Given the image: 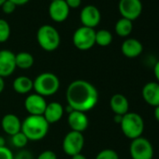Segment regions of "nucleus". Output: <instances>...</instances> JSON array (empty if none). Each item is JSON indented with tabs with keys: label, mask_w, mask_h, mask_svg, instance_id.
<instances>
[{
	"label": "nucleus",
	"mask_w": 159,
	"mask_h": 159,
	"mask_svg": "<svg viewBox=\"0 0 159 159\" xmlns=\"http://www.w3.org/2000/svg\"><path fill=\"white\" fill-rule=\"evenodd\" d=\"M98 91L89 82L76 80L69 84L66 91L67 105L74 111L86 112L93 110L98 102Z\"/></svg>",
	"instance_id": "f257e3e1"
},
{
	"label": "nucleus",
	"mask_w": 159,
	"mask_h": 159,
	"mask_svg": "<svg viewBox=\"0 0 159 159\" xmlns=\"http://www.w3.org/2000/svg\"><path fill=\"white\" fill-rule=\"evenodd\" d=\"M49 125L43 115H29L22 122L21 131L26 136L28 140L38 141L47 136Z\"/></svg>",
	"instance_id": "f03ea898"
},
{
	"label": "nucleus",
	"mask_w": 159,
	"mask_h": 159,
	"mask_svg": "<svg viewBox=\"0 0 159 159\" xmlns=\"http://www.w3.org/2000/svg\"><path fill=\"white\" fill-rule=\"evenodd\" d=\"M60 87L59 78L52 72H43L33 81V89L36 94L45 98L55 95Z\"/></svg>",
	"instance_id": "7ed1b4c3"
},
{
	"label": "nucleus",
	"mask_w": 159,
	"mask_h": 159,
	"mask_svg": "<svg viewBox=\"0 0 159 159\" xmlns=\"http://www.w3.org/2000/svg\"><path fill=\"white\" fill-rule=\"evenodd\" d=\"M37 41L44 51L53 52L59 47L61 37L55 27L51 25H43L37 31Z\"/></svg>",
	"instance_id": "20e7f679"
},
{
	"label": "nucleus",
	"mask_w": 159,
	"mask_h": 159,
	"mask_svg": "<svg viewBox=\"0 0 159 159\" xmlns=\"http://www.w3.org/2000/svg\"><path fill=\"white\" fill-rule=\"evenodd\" d=\"M120 125L123 134L130 139L141 137L144 130V121L142 117L136 112L125 113L123 116Z\"/></svg>",
	"instance_id": "39448f33"
},
{
	"label": "nucleus",
	"mask_w": 159,
	"mask_h": 159,
	"mask_svg": "<svg viewBox=\"0 0 159 159\" xmlns=\"http://www.w3.org/2000/svg\"><path fill=\"white\" fill-rule=\"evenodd\" d=\"M72 42L80 51L90 50L96 44V30L82 25L73 33Z\"/></svg>",
	"instance_id": "423d86ee"
},
{
	"label": "nucleus",
	"mask_w": 159,
	"mask_h": 159,
	"mask_svg": "<svg viewBox=\"0 0 159 159\" xmlns=\"http://www.w3.org/2000/svg\"><path fill=\"white\" fill-rule=\"evenodd\" d=\"M62 147L65 153L69 156L81 153L84 147V137L83 133L72 130L66 133L63 139Z\"/></svg>",
	"instance_id": "0eeeda50"
},
{
	"label": "nucleus",
	"mask_w": 159,
	"mask_h": 159,
	"mask_svg": "<svg viewBox=\"0 0 159 159\" xmlns=\"http://www.w3.org/2000/svg\"><path fill=\"white\" fill-rule=\"evenodd\" d=\"M129 152L132 159H152L153 157V147L152 143L142 137L132 139Z\"/></svg>",
	"instance_id": "6e6552de"
},
{
	"label": "nucleus",
	"mask_w": 159,
	"mask_h": 159,
	"mask_svg": "<svg viewBox=\"0 0 159 159\" xmlns=\"http://www.w3.org/2000/svg\"><path fill=\"white\" fill-rule=\"evenodd\" d=\"M118 10L122 18L133 22L137 20L142 12L141 0H120Z\"/></svg>",
	"instance_id": "1a4fd4ad"
},
{
	"label": "nucleus",
	"mask_w": 159,
	"mask_h": 159,
	"mask_svg": "<svg viewBox=\"0 0 159 159\" xmlns=\"http://www.w3.org/2000/svg\"><path fill=\"white\" fill-rule=\"evenodd\" d=\"M80 21H81L83 26L95 29V27H97L101 21L100 11L94 5H87L81 11Z\"/></svg>",
	"instance_id": "9d476101"
},
{
	"label": "nucleus",
	"mask_w": 159,
	"mask_h": 159,
	"mask_svg": "<svg viewBox=\"0 0 159 159\" xmlns=\"http://www.w3.org/2000/svg\"><path fill=\"white\" fill-rule=\"evenodd\" d=\"M16 69L15 53L10 50L0 51V77L7 78Z\"/></svg>",
	"instance_id": "9b49d317"
},
{
	"label": "nucleus",
	"mask_w": 159,
	"mask_h": 159,
	"mask_svg": "<svg viewBox=\"0 0 159 159\" xmlns=\"http://www.w3.org/2000/svg\"><path fill=\"white\" fill-rule=\"evenodd\" d=\"M47 104L45 98L36 93L27 96L25 100V108L29 115H43Z\"/></svg>",
	"instance_id": "f8f14e48"
},
{
	"label": "nucleus",
	"mask_w": 159,
	"mask_h": 159,
	"mask_svg": "<svg viewBox=\"0 0 159 159\" xmlns=\"http://www.w3.org/2000/svg\"><path fill=\"white\" fill-rule=\"evenodd\" d=\"M70 9L66 5L65 0L52 1L49 6L50 18L55 23H63L69 16Z\"/></svg>",
	"instance_id": "ddd939ff"
},
{
	"label": "nucleus",
	"mask_w": 159,
	"mask_h": 159,
	"mask_svg": "<svg viewBox=\"0 0 159 159\" xmlns=\"http://www.w3.org/2000/svg\"><path fill=\"white\" fill-rule=\"evenodd\" d=\"M67 124L72 131L83 133L87 129L89 125V120L85 112L73 111L72 112L68 113Z\"/></svg>",
	"instance_id": "4468645a"
},
{
	"label": "nucleus",
	"mask_w": 159,
	"mask_h": 159,
	"mask_svg": "<svg viewBox=\"0 0 159 159\" xmlns=\"http://www.w3.org/2000/svg\"><path fill=\"white\" fill-rule=\"evenodd\" d=\"M143 100L152 107L159 106V84L156 82L147 83L141 91Z\"/></svg>",
	"instance_id": "2eb2a0df"
},
{
	"label": "nucleus",
	"mask_w": 159,
	"mask_h": 159,
	"mask_svg": "<svg viewBox=\"0 0 159 159\" xmlns=\"http://www.w3.org/2000/svg\"><path fill=\"white\" fill-rule=\"evenodd\" d=\"M1 126L4 132L10 136H13L22 129V121L13 113H8L3 116L1 120Z\"/></svg>",
	"instance_id": "dca6fc26"
},
{
	"label": "nucleus",
	"mask_w": 159,
	"mask_h": 159,
	"mask_svg": "<svg viewBox=\"0 0 159 159\" xmlns=\"http://www.w3.org/2000/svg\"><path fill=\"white\" fill-rule=\"evenodd\" d=\"M122 53L127 58H136L143 52L141 42L136 39H126L121 46Z\"/></svg>",
	"instance_id": "f3484780"
},
{
	"label": "nucleus",
	"mask_w": 159,
	"mask_h": 159,
	"mask_svg": "<svg viewBox=\"0 0 159 159\" xmlns=\"http://www.w3.org/2000/svg\"><path fill=\"white\" fill-rule=\"evenodd\" d=\"M64 113H65V109L63 105L60 104L59 102L53 101L47 104L45 111L43 113V117L50 125L59 122L63 117Z\"/></svg>",
	"instance_id": "a211bd4d"
},
{
	"label": "nucleus",
	"mask_w": 159,
	"mask_h": 159,
	"mask_svg": "<svg viewBox=\"0 0 159 159\" xmlns=\"http://www.w3.org/2000/svg\"><path fill=\"white\" fill-rule=\"evenodd\" d=\"M110 107L114 114L125 115L128 112L129 110V102L127 98L122 94H115L111 98Z\"/></svg>",
	"instance_id": "6ab92c4d"
},
{
	"label": "nucleus",
	"mask_w": 159,
	"mask_h": 159,
	"mask_svg": "<svg viewBox=\"0 0 159 159\" xmlns=\"http://www.w3.org/2000/svg\"><path fill=\"white\" fill-rule=\"evenodd\" d=\"M12 88L20 95L28 94L31 92V90H33V80L26 76H19L14 79Z\"/></svg>",
	"instance_id": "aec40b11"
},
{
	"label": "nucleus",
	"mask_w": 159,
	"mask_h": 159,
	"mask_svg": "<svg viewBox=\"0 0 159 159\" xmlns=\"http://www.w3.org/2000/svg\"><path fill=\"white\" fill-rule=\"evenodd\" d=\"M34 56L27 52H20L15 54L16 67L20 69H29L34 65Z\"/></svg>",
	"instance_id": "412c9836"
},
{
	"label": "nucleus",
	"mask_w": 159,
	"mask_h": 159,
	"mask_svg": "<svg viewBox=\"0 0 159 159\" xmlns=\"http://www.w3.org/2000/svg\"><path fill=\"white\" fill-rule=\"evenodd\" d=\"M115 33L122 38H126L128 37L133 30V22L125 19V18H121L119 19L116 24H115Z\"/></svg>",
	"instance_id": "4be33fe9"
},
{
	"label": "nucleus",
	"mask_w": 159,
	"mask_h": 159,
	"mask_svg": "<svg viewBox=\"0 0 159 159\" xmlns=\"http://www.w3.org/2000/svg\"><path fill=\"white\" fill-rule=\"evenodd\" d=\"M112 34L106 29L96 31V44L100 47H107L112 42Z\"/></svg>",
	"instance_id": "5701e85b"
},
{
	"label": "nucleus",
	"mask_w": 159,
	"mask_h": 159,
	"mask_svg": "<svg viewBox=\"0 0 159 159\" xmlns=\"http://www.w3.org/2000/svg\"><path fill=\"white\" fill-rule=\"evenodd\" d=\"M11 25L9 22L4 19H0V43L6 42L11 37Z\"/></svg>",
	"instance_id": "b1692460"
},
{
	"label": "nucleus",
	"mask_w": 159,
	"mask_h": 159,
	"mask_svg": "<svg viewBox=\"0 0 159 159\" xmlns=\"http://www.w3.org/2000/svg\"><path fill=\"white\" fill-rule=\"evenodd\" d=\"M28 141H29L28 139L22 131L11 136V143L14 147H16L18 149H23L24 147H25L27 145Z\"/></svg>",
	"instance_id": "393cba45"
},
{
	"label": "nucleus",
	"mask_w": 159,
	"mask_h": 159,
	"mask_svg": "<svg viewBox=\"0 0 159 159\" xmlns=\"http://www.w3.org/2000/svg\"><path fill=\"white\" fill-rule=\"evenodd\" d=\"M96 159H119V155L112 149H104L97 154Z\"/></svg>",
	"instance_id": "a878e982"
},
{
	"label": "nucleus",
	"mask_w": 159,
	"mask_h": 159,
	"mask_svg": "<svg viewBox=\"0 0 159 159\" xmlns=\"http://www.w3.org/2000/svg\"><path fill=\"white\" fill-rule=\"evenodd\" d=\"M16 8H17V6L13 2H11V0H6L5 3L1 7L2 11L5 14H12L15 11Z\"/></svg>",
	"instance_id": "bb28decb"
},
{
	"label": "nucleus",
	"mask_w": 159,
	"mask_h": 159,
	"mask_svg": "<svg viewBox=\"0 0 159 159\" xmlns=\"http://www.w3.org/2000/svg\"><path fill=\"white\" fill-rule=\"evenodd\" d=\"M13 152L6 146L0 147V159H13Z\"/></svg>",
	"instance_id": "cd10ccee"
},
{
	"label": "nucleus",
	"mask_w": 159,
	"mask_h": 159,
	"mask_svg": "<svg viewBox=\"0 0 159 159\" xmlns=\"http://www.w3.org/2000/svg\"><path fill=\"white\" fill-rule=\"evenodd\" d=\"M13 159H33V154L27 150H22L14 155Z\"/></svg>",
	"instance_id": "c85d7f7f"
},
{
	"label": "nucleus",
	"mask_w": 159,
	"mask_h": 159,
	"mask_svg": "<svg viewBox=\"0 0 159 159\" xmlns=\"http://www.w3.org/2000/svg\"><path fill=\"white\" fill-rule=\"evenodd\" d=\"M37 159H57V156H56L55 152H53L52 151L46 150V151H43L42 152H40Z\"/></svg>",
	"instance_id": "c756f323"
},
{
	"label": "nucleus",
	"mask_w": 159,
	"mask_h": 159,
	"mask_svg": "<svg viewBox=\"0 0 159 159\" xmlns=\"http://www.w3.org/2000/svg\"><path fill=\"white\" fill-rule=\"evenodd\" d=\"M69 9H77L81 6L82 0H65Z\"/></svg>",
	"instance_id": "7c9ffc66"
},
{
	"label": "nucleus",
	"mask_w": 159,
	"mask_h": 159,
	"mask_svg": "<svg viewBox=\"0 0 159 159\" xmlns=\"http://www.w3.org/2000/svg\"><path fill=\"white\" fill-rule=\"evenodd\" d=\"M153 73H154V76H155V79H156V83L159 84V61H157L156 64L154 65Z\"/></svg>",
	"instance_id": "2f4dec72"
},
{
	"label": "nucleus",
	"mask_w": 159,
	"mask_h": 159,
	"mask_svg": "<svg viewBox=\"0 0 159 159\" xmlns=\"http://www.w3.org/2000/svg\"><path fill=\"white\" fill-rule=\"evenodd\" d=\"M11 2H13L16 6H24L27 4L30 0H11Z\"/></svg>",
	"instance_id": "473e14b6"
},
{
	"label": "nucleus",
	"mask_w": 159,
	"mask_h": 159,
	"mask_svg": "<svg viewBox=\"0 0 159 159\" xmlns=\"http://www.w3.org/2000/svg\"><path fill=\"white\" fill-rule=\"evenodd\" d=\"M123 116L124 115H119V114H114V117H113V120L116 124H121L122 122V119H123Z\"/></svg>",
	"instance_id": "72a5a7b5"
},
{
	"label": "nucleus",
	"mask_w": 159,
	"mask_h": 159,
	"mask_svg": "<svg viewBox=\"0 0 159 159\" xmlns=\"http://www.w3.org/2000/svg\"><path fill=\"white\" fill-rule=\"evenodd\" d=\"M71 159H87V158H86L85 155L82 154V152H81V153H78V154H75V155L71 156Z\"/></svg>",
	"instance_id": "f704fd0d"
},
{
	"label": "nucleus",
	"mask_w": 159,
	"mask_h": 159,
	"mask_svg": "<svg viewBox=\"0 0 159 159\" xmlns=\"http://www.w3.org/2000/svg\"><path fill=\"white\" fill-rule=\"evenodd\" d=\"M5 88V82H4V79L0 77V94H1L4 91Z\"/></svg>",
	"instance_id": "c9c22d12"
},
{
	"label": "nucleus",
	"mask_w": 159,
	"mask_h": 159,
	"mask_svg": "<svg viewBox=\"0 0 159 159\" xmlns=\"http://www.w3.org/2000/svg\"><path fill=\"white\" fill-rule=\"evenodd\" d=\"M154 117L157 122H159V106L154 108Z\"/></svg>",
	"instance_id": "e433bc0d"
},
{
	"label": "nucleus",
	"mask_w": 159,
	"mask_h": 159,
	"mask_svg": "<svg viewBox=\"0 0 159 159\" xmlns=\"http://www.w3.org/2000/svg\"><path fill=\"white\" fill-rule=\"evenodd\" d=\"M4 146H6V139L2 136H0V147H4Z\"/></svg>",
	"instance_id": "4c0bfd02"
},
{
	"label": "nucleus",
	"mask_w": 159,
	"mask_h": 159,
	"mask_svg": "<svg viewBox=\"0 0 159 159\" xmlns=\"http://www.w3.org/2000/svg\"><path fill=\"white\" fill-rule=\"evenodd\" d=\"M5 1H6V0H0V8L2 7V5L5 3Z\"/></svg>",
	"instance_id": "58836bf2"
},
{
	"label": "nucleus",
	"mask_w": 159,
	"mask_h": 159,
	"mask_svg": "<svg viewBox=\"0 0 159 159\" xmlns=\"http://www.w3.org/2000/svg\"><path fill=\"white\" fill-rule=\"evenodd\" d=\"M52 1H56V0H51V2H52Z\"/></svg>",
	"instance_id": "ea45409f"
}]
</instances>
